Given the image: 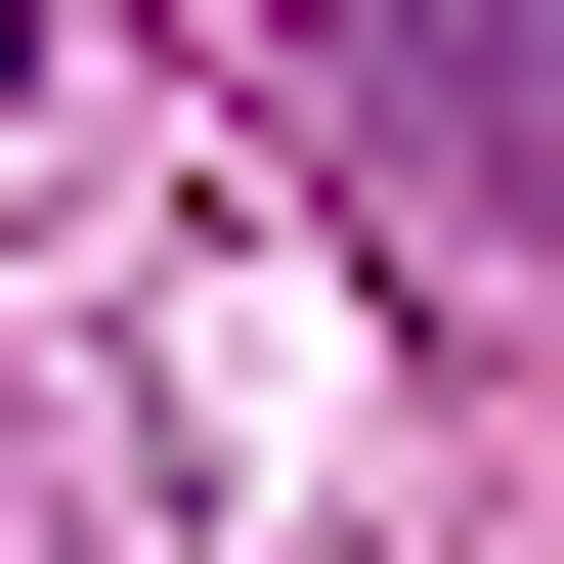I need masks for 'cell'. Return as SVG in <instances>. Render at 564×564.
Segmentation results:
<instances>
[{"label": "cell", "mask_w": 564, "mask_h": 564, "mask_svg": "<svg viewBox=\"0 0 564 564\" xmlns=\"http://www.w3.org/2000/svg\"><path fill=\"white\" fill-rule=\"evenodd\" d=\"M348 87H391L478 217H564V0H348Z\"/></svg>", "instance_id": "1"}, {"label": "cell", "mask_w": 564, "mask_h": 564, "mask_svg": "<svg viewBox=\"0 0 564 564\" xmlns=\"http://www.w3.org/2000/svg\"><path fill=\"white\" fill-rule=\"evenodd\" d=\"M44 44H87V0H0V131H44Z\"/></svg>", "instance_id": "2"}]
</instances>
